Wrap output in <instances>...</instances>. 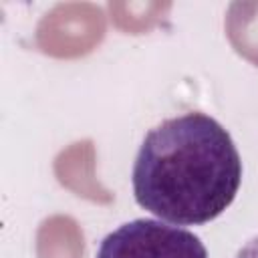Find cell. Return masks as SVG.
Returning <instances> with one entry per match:
<instances>
[{"label": "cell", "instance_id": "2", "mask_svg": "<svg viewBox=\"0 0 258 258\" xmlns=\"http://www.w3.org/2000/svg\"><path fill=\"white\" fill-rule=\"evenodd\" d=\"M95 258H208L194 232L151 218H137L109 232Z\"/></svg>", "mask_w": 258, "mask_h": 258}, {"label": "cell", "instance_id": "1", "mask_svg": "<svg viewBox=\"0 0 258 258\" xmlns=\"http://www.w3.org/2000/svg\"><path fill=\"white\" fill-rule=\"evenodd\" d=\"M242 183V159L228 129L189 111L161 121L139 145L135 202L175 226H202L226 212Z\"/></svg>", "mask_w": 258, "mask_h": 258}, {"label": "cell", "instance_id": "3", "mask_svg": "<svg viewBox=\"0 0 258 258\" xmlns=\"http://www.w3.org/2000/svg\"><path fill=\"white\" fill-rule=\"evenodd\" d=\"M234 258H258V236L250 238V240L238 250V254H236Z\"/></svg>", "mask_w": 258, "mask_h": 258}]
</instances>
